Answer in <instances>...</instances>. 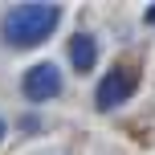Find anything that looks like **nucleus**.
Listing matches in <instances>:
<instances>
[{"instance_id":"nucleus-1","label":"nucleus","mask_w":155,"mask_h":155,"mask_svg":"<svg viewBox=\"0 0 155 155\" xmlns=\"http://www.w3.org/2000/svg\"><path fill=\"white\" fill-rule=\"evenodd\" d=\"M57 21H61V8L57 4H16V8L4 12L0 33H4V41L12 49H33L57 29Z\"/></svg>"},{"instance_id":"nucleus-2","label":"nucleus","mask_w":155,"mask_h":155,"mask_svg":"<svg viewBox=\"0 0 155 155\" xmlns=\"http://www.w3.org/2000/svg\"><path fill=\"white\" fill-rule=\"evenodd\" d=\"M21 90H25V98H29V102H49V98H57V94H61V70H57L53 61L33 65V70L25 74Z\"/></svg>"},{"instance_id":"nucleus-3","label":"nucleus","mask_w":155,"mask_h":155,"mask_svg":"<svg viewBox=\"0 0 155 155\" xmlns=\"http://www.w3.org/2000/svg\"><path fill=\"white\" fill-rule=\"evenodd\" d=\"M131 90H135V74L127 70V65L110 70V74L98 82V110H114V106H123V102L131 98Z\"/></svg>"},{"instance_id":"nucleus-4","label":"nucleus","mask_w":155,"mask_h":155,"mask_svg":"<svg viewBox=\"0 0 155 155\" xmlns=\"http://www.w3.org/2000/svg\"><path fill=\"white\" fill-rule=\"evenodd\" d=\"M65 53H70V61H74L78 74H90L94 65H98V45H94L90 33H74L70 45H65Z\"/></svg>"},{"instance_id":"nucleus-5","label":"nucleus","mask_w":155,"mask_h":155,"mask_svg":"<svg viewBox=\"0 0 155 155\" xmlns=\"http://www.w3.org/2000/svg\"><path fill=\"white\" fill-rule=\"evenodd\" d=\"M147 21H151V25H155V8H147Z\"/></svg>"},{"instance_id":"nucleus-6","label":"nucleus","mask_w":155,"mask_h":155,"mask_svg":"<svg viewBox=\"0 0 155 155\" xmlns=\"http://www.w3.org/2000/svg\"><path fill=\"white\" fill-rule=\"evenodd\" d=\"M0 139H4V123H0Z\"/></svg>"}]
</instances>
